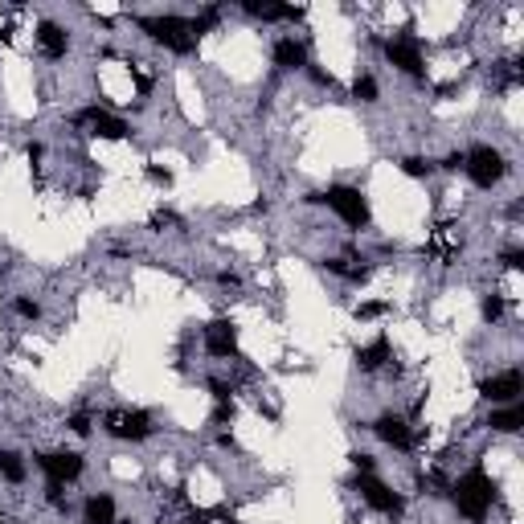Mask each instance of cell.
Here are the masks:
<instances>
[{
    "mask_svg": "<svg viewBox=\"0 0 524 524\" xmlns=\"http://www.w3.org/2000/svg\"><path fill=\"white\" fill-rule=\"evenodd\" d=\"M443 168H447V172H459V168H463V152H451V156L443 160Z\"/></svg>",
    "mask_w": 524,
    "mask_h": 524,
    "instance_id": "d590c367",
    "label": "cell"
},
{
    "mask_svg": "<svg viewBox=\"0 0 524 524\" xmlns=\"http://www.w3.org/2000/svg\"><path fill=\"white\" fill-rule=\"evenodd\" d=\"M524 393V373L520 369H504V373H496V377H487V381H479V398L492 405H512L520 402Z\"/></svg>",
    "mask_w": 524,
    "mask_h": 524,
    "instance_id": "52a82bcc",
    "label": "cell"
},
{
    "mask_svg": "<svg viewBox=\"0 0 524 524\" xmlns=\"http://www.w3.org/2000/svg\"><path fill=\"white\" fill-rule=\"evenodd\" d=\"M82 524H115V496L111 492H95L82 504Z\"/></svg>",
    "mask_w": 524,
    "mask_h": 524,
    "instance_id": "e0dca14e",
    "label": "cell"
},
{
    "mask_svg": "<svg viewBox=\"0 0 524 524\" xmlns=\"http://www.w3.org/2000/svg\"><path fill=\"white\" fill-rule=\"evenodd\" d=\"M402 172H405V176H414V181H422V176H430V172H434V164H430V160H422V156H405Z\"/></svg>",
    "mask_w": 524,
    "mask_h": 524,
    "instance_id": "603a6c76",
    "label": "cell"
},
{
    "mask_svg": "<svg viewBox=\"0 0 524 524\" xmlns=\"http://www.w3.org/2000/svg\"><path fill=\"white\" fill-rule=\"evenodd\" d=\"M217 283H221V287H238V275H234V270H217Z\"/></svg>",
    "mask_w": 524,
    "mask_h": 524,
    "instance_id": "8d00e7d4",
    "label": "cell"
},
{
    "mask_svg": "<svg viewBox=\"0 0 524 524\" xmlns=\"http://www.w3.org/2000/svg\"><path fill=\"white\" fill-rule=\"evenodd\" d=\"M13 311H17V315H21V320H41V308H37V303H33V299H17V303H13Z\"/></svg>",
    "mask_w": 524,
    "mask_h": 524,
    "instance_id": "83f0119b",
    "label": "cell"
},
{
    "mask_svg": "<svg viewBox=\"0 0 524 524\" xmlns=\"http://www.w3.org/2000/svg\"><path fill=\"white\" fill-rule=\"evenodd\" d=\"M0 479L8 483H25V463L17 451H0Z\"/></svg>",
    "mask_w": 524,
    "mask_h": 524,
    "instance_id": "ffe728a7",
    "label": "cell"
},
{
    "mask_svg": "<svg viewBox=\"0 0 524 524\" xmlns=\"http://www.w3.org/2000/svg\"><path fill=\"white\" fill-rule=\"evenodd\" d=\"M385 58H389V66H398L402 74H410V78H426V62H422V49H418V41L410 37V33H402V37H393V41H385Z\"/></svg>",
    "mask_w": 524,
    "mask_h": 524,
    "instance_id": "ba28073f",
    "label": "cell"
},
{
    "mask_svg": "<svg viewBox=\"0 0 524 524\" xmlns=\"http://www.w3.org/2000/svg\"><path fill=\"white\" fill-rule=\"evenodd\" d=\"M164 225H176V214H168V209L152 214V230H164Z\"/></svg>",
    "mask_w": 524,
    "mask_h": 524,
    "instance_id": "836d02e7",
    "label": "cell"
},
{
    "mask_svg": "<svg viewBox=\"0 0 524 524\" xmlns=\"http://www.w3.org/2000/svg\"><path fill=\"white\" fill-rule=\"evenodd\" d=\"M385 311H389V303L373 299V303H360L357 308V320H377V315H385Z\"/></svg>",
    "mask_w": 524,
    "mask_h": 524,
    "instance_id": "f1b7e54d",
    "label": "cell"
},
{
    "mask_svg": "<svg viewBox=\"0 0 524 524\" xmlns=\"http://www.w3.org/2000/svg\"><path fill=\"white\" fill-rule=\"evenodd\" d=\"M33 37H37V49L46 53L49 62L66 58V49H70V33H66V29H62L58 21H41V25H37V33H33Z\"/></svg>",
    "mask_w": 524,
    "mask_h": 524,
    "instance_id": "4fadbf2b",
    "label": "cell"
},
{
    "mask_svg": "<svg viewBox=\"0 0 524 524\" xmlns=\"http://www.w3.org/2000/svg\"><path fill=\"white\" fill-rule=\"evenodd\" d=\"M242 13H250L254 21H303L308 8H291V4H258V0H242Z\"/></svg>",
    "mask_w": 524,
    "mask_h": 524,
    "instance_id": "9a60e30c",
    "label": "cell"
},
{
    "mask_svg": "<svg viewBox=\"0 0 524 524\" xmlns=\"http://www.w3.org/2000/svg\"><path fill=\"white\" fill-rule=\"evenodd\" d=\"M115 524H136V520H115Z\"/></svg>",
    "mask_w": 524,
    "mask_h": 524,
    "instance_id": "ab89813d",
    "label": "cell"
},
{
    "mask_svg": "<svg viewBox=\"0 0 524 524\" xmlns=\"http://www.w3.org/2000/svg\"><path fill=\"white\" fill-rule=\"evenodd\" d=\"M37 467L46 471V479L74 483V479L86 471V459H82L78 451H53V454H37Z\"/></svg>",
    "mask_w": 524,
    "mask_h": 524,
    "instance_id": "30bf717a",
    "label": "cell"
},
{
    "mask_svg": "<svg viewBox=\"0 0 524 524\" xmlns=\"http://www.w3.org/2000/svg\"><path fill=\"white\" fill-rule=\"evenodd\" d=\"M217 447H225V451H238V443H234V434H217Z\"/></svg>",
    "mask_w": 524,
    "mask_h": 524,
    "instance_id": "f35d334b",
    "label": "cell"
},
{
    "mask_svg": "<svg viewBox=\"0 0 524 524\" xmlns=\"http://www.w3.org/2000/svg\"><path fill=\"white\" fill-rule=\"evenodd\" d=\"M479 311H483L487 324H496V320L504 315V299H500V295H483V308H479Z\"/></svg>",
    "mask_w": 524,
    "mask_h": 524,
    "instance_id": "484cf974",
    "label": "cell"
},
{
    "mask_svg": "<svg viewBox=\"0 0 524 524\" xmlns=\"http://www.w3.org/2000/svg\"><path fill=\"white\" fill-rule=\"evenodd\" d=\"M209 393L217 402H234V385H225V381H209Z\"/></svg>",
    "mask_w": 524,
    "mask_h": 524,
    "instance_id": "1f68e13d",
    "label": "cell"
},
{
    "mask_svg": "<svg viewBox=\"0 0 524 524\" xmlns=\"http://www.w3.org/2000/svg\"><path fill=\"white\" fill-rule=\"evenodd\" d=\"M451 496H454V508H459V516H467V520H483L487 512H492V500H496V483L487 479V471L483 467H471L467 476L459 479L451 487Z\"/></svg>",
    "mask_w": 524,
    "mask_h": 524,
    "instance_id": "6da1fadb",
    "label": "cell"
},
{
    "mask_svg": "<svg viewBox=\"0 0 524 524\" xmlns=\"http://www.w3.org/2000/svg\"><path fill=\"white\" fill-rule=\"evenodd\" d=\"M357 487H360V500L369 504L373 512H381V516H402L405 512V500H402V492H393L389 483H381L377 476H360L357 479Z\"/></svg>",
    "mask_w": 524,
    "mask_h": 524,
    "instance_id": "8992f818",
    "label": "cell"
},
{
    "mask_svg": "<svg viewBox=\"0 0 524 524\" xmlns=\"http://www.w3.org/2000/svg\"><path fill=\"white\" fill-rule=\"evenodd\" d=\"M46 500L58 508V512H66V483H58V479H49L46 483Z\"/></svg>",
    "mask_w": 524,
    "mask_h": 524,
    "instance_id": "d4e9b609",
    "label": "cell"
},
{
    "mask_svg": "<svg viewBox=\"0 0 524 524\" xmlns=\"http://www.w3.org/2000/svg\"><path fill=\"white\" fill-rule=\"evenodd\" d=\"M270 58H275L279 70H308V46L295 41V37H279L275 49H270Z\"/></svg>",
    "mask_w": 524,
    "mask_h": 524,
    "instance_id": "5bb4252c",
    "label": "cell"
},
{
    "mask_svg": "<svg viewBox=\"0 0 524 524\" xmlns=\"http://www.w3.org/2000/svg\"><path fill=\"white\" fill-rule=\"evenodd\" d=\"M463 172L471 176V185L476 189H496L504 176H508V160H504L496 148H487V143H476L471 152H463Z\"/></svg>",
    "mask_w": 524,
    "mask_h": 524,
    "instance_id": "277c9868",
    "label": "cell"
},
{
    "mask_svg": "<svg viewBox=\"0 0 524 524\" xmlns=\"http://www.w3.org/2000/svg\"><path fill=\"white\" fill-rule=\"evenodd\" d=\"M205 353L217 357V360L238 357V328H234L230 320H214V324L205 328Z\"/></svg>",
    "mask_w": 524,
    "mask_h": 524,
    "instance_id": "8fae6325",
    "label": "cell"
},
{
    "mask_svg": "<svg viewBox=\"0 0 524 524\" xmlns=\"http://www.w3.org/2000/svg\"><path fill=\"white\" fill-rule=\"evenodd\" d=\"M136 25L156 46H164L168 53H192L197 49V41H192V33H189V21L176 17V13H168V17H136Z\"/></svg>",
    "mask_w": 524,
    "mask_h": 524,
    "instance_id": "3957f363",
    "label": "cell"
},
{
    "mask_svg": "<svg viewBox=\"0 0 524 524\" xmlns=\"http://www.w3.org/2000/svg\"><path fill=\"white\" fill-rule=\"evenodd\" d=\"M217 21H221V13H217L214 4H209V8H201V13H197V17H192V21H189V33H192V41H197V37H205L209 29H217Z\"/></svg>",
    "mask_w": 524,
    "mask_h": 524,
    "instance_id": "44dd1931",
    "label": "cell"
},
{
    "mask_svg": "<svg viewBox=\"0 0 524 524\" xmlns=\"http://www.w3.org/2000/svg\"><path fill=\"white\" fill-rule=\"evenodd\" d=\"M353 467H357V476H373V471H377V459L369 451H357L353 454Z\"/></svg>",
    "mask_w": 524,
    "mask_h": 524,
    "instance_id": "4316f807",
    "label": "cell"
},
{
    "mask_svg": "<svg viewBox=\"0 0 524 524\" xmlns=\"http://www.w3.org/2000/svg\"><path fill=\"white\" fill-rule=\"evenodd\" d=\"M353 262H365V258H328V262H324V270H328V275H340V279H348V283H365V279H369V266H353Z\"/></svg>",
    "mask_w": 524,
    "mask_h": 524,
    "instance_id": "d6986e66",
    "label": "cell"
},
{
    "mask_svg": "<svg viewBox=\"0 0 524 524\" xmlns=\"http://www.w3.org/2000/svg\"><path fill=\"white\" fill-rule=\"evenodd\" d=\"M308 201L328 205L348 230H365V225H369V201H365V192L353 189V185H332L328 192H311Z\"/></svg>",
    "mask_w": 524,
    "mask_h": 524,
    "instance_id": "7a4b0ae2",
    "label": "cell"
},
{
    "mask_svg": "<svg viewBox=\"0 0 524 524\" xmlns=\"http://www.w3.org/2000/svg\"><path fill=\"white\" fill-rule=\"evenodd\" d=\"M148 181H156V185H164V189L172 185V176H168L164 168H156V164H148Z\"/></svg>",
    "mask_w": 524,
    "mask_h": 524,
    "instance_id": "e575fe53",
    "label": "cell"
},
{
    "mask_svg": "<svg viewBox=\"0 0 524 524\" xmlns=\"http://www.w3.org/2000/svg\"><path fill=\"white\" fill-rule=\"evenodd\" d=\"M377 95H381V91H377V78H373V74H357V78H353V98H357V103H377Z\"/></svg>",
    "mask_w": 524,
    "mask_h": 524,
    "instance_id": "7402d4cb",
    "label": "cell"
},
{
    "mask_svg": "<svg viewBox=\"0 0 524 524\" xmlns=\"http://www.w3.org/2000/svg\"><path fill=\"white\" fill-rule=\"evenodd\" d=\"M487 426L496 430V434H516V430H524V402L496 405L492 418H487Z\"/></svg>",
    "mask_w": 524,
    "mask_h": 524,
    "instance_id": "ac0fdd59",
    "label": "cell"
},
{
    "mask_svg": "<svg viewBox=\"0 0 524 524\" xmlns=\"http://www.w3.org/2000/svg\"><path fill=\"white\" fill-rule=\"evenodd\" d=\"M0 524H8V520H4V512H0Z\"/></svg>",
    "mask_w": 524,
    "mask_h": 524,
    "instance_id": "60d3db41",
    "label": "cell"
},
{
    "mask_svg": "<svg viewBox=\"0 0 524 524\" xmlns=\"http://www.w3.org/2000/svg\"><path fill=\"white\" fill-rule=\"evenodd\" d=\"M103 430L111 438H123V443H143L152 438V414L148 410H107L103 414Z\"/></svg>",
    "mask_w": 524,
    "mask_h": 524,
    "instance_id": "5b68a950",
    "label": "cell"
},
{
    "mask_svg": "<svg viewBox=\"0 0 524 524\" xmlns=\"http://www.w3.org/2000/svg\"><path fill=\"white\" fill-rule=\"evenodd\" d=\"M0 37H4V33H0Z\"/></svg>",
    "mask_w": 524,
    "mask_h": 524,
    "instance_id": "b9f144b4",
    "label": "cell"
},
{
    "mask_svg": "<svg viewBox=\"0 0 524 524\" xmlns=\"http://www.w3.org/2000/svg\"><path fill=\"white\" fill-rule=\"evenodd\" d=\"M353 357H357V369H360V373H377V369H385V365L393 360V348H389V340H385V336H377L373 344L357 348Z\"/></svg>",
    "mask_w": 524,
    "mask_h": 524,
    "instance_id": "2e32d148",
    "label": "cell"
},
{
    "mask_svg": "<svg viewBox=\"0 0 524 524\" xmlns=\"http://www.w3.org/2000/svg\"><path fill=\"white\" fill-rule=\"evenodd\" d=\"M234 402H217V410H214V426H225V422H234Z\"/></svg>",
    "mask_w": 524,
    "mask_h": 524,
    "instance_id": "f546056e",
    "label": "cell"
},
{
    "mask_svg": "<svg viewBox=\"0 0 524 524\" xmlns=\"http://www.w3.org/2000/svg\"><path fill=\"white\" fill-rule=\"evenodd\" d=\"M500 262L508 266V270H520V266H524V250L512 246V250H504V254H500Z\"/></svg>",
    "mask_w": 524,
    "mask_h": 524,
    "instance_id": "4dcf8cb0",
    "label": "cell"
},
{
    "mask_svg": "<svg viewBox=\"0 0 524 524\" xmlns=\"http://www.w3.org/2000/svg\"><path fill=\"white\" fill-rule=\"evenodd\" d=\"M373 434L381 438L385 447H393V451H410V447H414V434H410L402 414H381V418L373 422Z\"/></svg>",
    "mask_w": 524,
    "mask_h": 524,
    "instance_id": "7c38bea8",
    "label": "cell"
},
{
    "mask_svg": "<svg viewBox=\"0 0 524 524\" xmlns=\"http://www.w3.org/2000/svg\"><path fill=\"white\" fill-rule=\"evenodd\" d=\"M308 74H311V82H320V86H328V91L336 86V78H332V74H324L320 66H311V62H308Z\"/></svg>",
    "mask_w": 524,
    "mask_h": 524,
    "instance_id": "d6a6232c",
    "label": "cell"
},
{
    "mask_svg": "<svg viewBox=\"0 0 524 524\" xmlns=\"http://www.w3.org/2000/svg\"><path fill=\"white\" fill-rule=\"evenodd\" d=\"M66 426H70V434H78V438H86V434L95 430V418L78 410V414H70V418H66Z\"/></svg>",
    "mask_w": 524,
    "mask_h": 524,
    "instance_id": "cb8c5ba5",
    "label": "cell"
},
{
    "mask_svg": "<svg viewBox=\"0 0 524 524\" xmlns=\"http://www.w3.org/2000/svg\"><path fill=\"white\" fill-rule=\"evenodd\" d=\"M74 123H86L91 136H98V140H127V136H131V123L119 119V115H111V111H103V107H86V111H78Z\"/></svg>",
    "mask_w": 524,
    "mask_h": 524,
    "instance_id": "9c48e42d",
    "label": "cell"
},
{
    "mask_svg": "<svg viewBox=\"0 0 524 524\" xmlns=\"http://www.w3.org/2000/svg\"><path fill=\"white\" fill-rule=\"evenodd\" d=\"M25 152H29V160H33V164H37V160H41V156H46V148H41V143H29V148H25Z\"/></svg>",
    "mask_w": 524,
    "mask_h": 524,
    "instance_id": "74e56055",
    "label": "cell"
}]
</instances>
